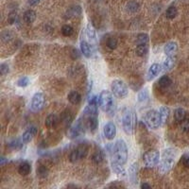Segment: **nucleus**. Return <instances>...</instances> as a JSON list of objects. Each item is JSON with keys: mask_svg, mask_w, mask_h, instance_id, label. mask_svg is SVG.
<instances>
[{"mask_svg": "<svg viewBox=\"0 0 189 189\" xmlns=\"http://www.w3.org/2000/svg\"><path fill=\"white\" fill-rule=\"evenodd\" d=\"M108 151L111 155V163H115L121 166H125L127 164L129 151L124 140H117L115 144L108 147Z\"/></svg>", "mask_w": 189, "mask_h": 189, "instance_id": "1", "label": "nucleus"}, {"mask_svg": "<svg viewBox=\"0 0 189 189\" xmlns=\"http://www.w3.org/2000/svg\"><path fill=\"white\" fill-rule=\"evenodd\" d=\"M137 124V115L133 109H127L122 116V128L126 134L132 135Z\"/></svg>", "mask_w": 189, "mask_h": 189, "instance_id": "2", "label": "nucleus"}, {"mask_svg": "<svg viewBox=\"0 0 189 189\" xmlns=\"http://www.w3.org/2000/svg\"><path fill=\"white\" fill-rule=\"evenodd\" d=\"M99 104L100 109L106 114H112L115 110L114 94L110 91L103 90L99 96Z\"/></svg>", "mask_w": 189, "mask_h": 189, "instance_id": "3", "label": "nucleus"}, {"mask_svg": "<svg viewBox=\"0 0 189 189\" xmlns=\"http://www.w3.org/2000/svg\"><path fill=\"white\" fill-rule=\"evenodd\" d=\"M175 156H176V152L172 149H166L164 151L163 157L159 166L160 171L162 173H166L172 168L175 163Z\"/></svg>", "mask_w": 189, "mask_h": 189, "instance_id": "4", "label": "nucleus"}, {"mask_svg": "<svg viewBox=\"0 0 189 189\" xmlns=\"http://www.w3.org/2000/svg\"><path fill=\"white\" fill-rule=\"evenodd\" d=\"M111 90L115 97H116L117 99H121V100L125 99L129 94L127 85L124 83V81L120 80V79L113 80L112 85H111Z\"/></svg>", "mask_w": 189, "mask_h": 189, "instance_id": "5", "label": "nucleus"}, {"mask_svg": "<svg viewBox=\"0 0 189 189\" xmlns=\"http://www.w3.org/2000/svg\"><path fill=\"white\" fill-rule=\"evenodd\" d=\"M145 123L150 129L156 130L159 127H161V119L159 115V112L155 110H150L146 113L144 117Z\"/></svg>", "mask_w": 189, "mask_h": 189, "instance_id": "6", "label": "nucleus"}, {"mask_svg": "<svg viewBox=\"0 0 189 189\" xmlns=\"http://www.w3.org/2000/svg\"><path fill=\"white\" fill-rule=\"evenodd\" d=\"M44 102H45L44 94L42 92L35 93L30 100V110L32 112L41 111L44 106Z\"/></svg>", "mask_w": 189, "mask_h": 189, "instance_id": "7", "label": "nucleus"}, {"mask_svg": "<svg viewBox=\"0 0 189 189\" xmlns=\"http://www.w3.org/2000/svg\"><path fill=\"white\" fill-rule=\"evenodd\" d=\"M88 147L86 145H80L78 148L74 149L69 154V160L71 163H76L80 159H83L88 154Z\"/></svg>", "mask_w": 189, "mask_h": 189, "instance_id": "8", "label": "nucleus"}, {"mask_svg": "<svg viewBox=\"0 0 189 189\" xmlns=\"http://www.w3.org/2000/svg\"><path fill=\"white\" fill-rule=\"evenodd\" d=\"M143 161L148 167H153L158 165L160 161V153L157 151H149L144 153Z\"/></svg>", "mask_w": 189, "mask_h": 189, "instance_id": "9", "label": "nucleus"}, {"mask_svg": "<svg viewBox=\"0 0 189 189\" xmlns=\"http://www.w3.org/2000/svg\"><path fill=\"white\" fill-rule=\"evenodd\" d=\"M83 132V124L80 119H79L73 126L69 128L68 131V137L71 139L79 137L81 133Z\"/></svg>", "mask_w": 189, "mask_h": 189, "instance_id": "10", "label": "nucleus"}, {"mask_svg": "<svg viewBox=\"0 0 189 189\" xmlns=\"http://www.w3.org/2000/svg\"><path fill=\"white\" fill-rule=\"evenodd\" d=\"M103 134L107 140H113L116 136V126L114 122H107L103 127Z\"/></svg>", "mask_w": 189, "mask_h": 189, "instance_id": "11", "label": "nucleus"}, {"mask_svg": "<svg viewBox=\"0 0 189 189\" xmlns=\"http://www.w3.org/2000/svg\"><path fill=\"white\" fill-rule=\"evenodd\" d=\"M80 50H81V53L83 54V56H85L86 58H91L94 51V45L85 40L80 41Z\"/></svg>", "mask_w": 189, "mask_h": 189, "instance_id": "12", "label": "nucleus"}, {"mask_svg": "<svg viewBox=\"0 0 189 189\" xmlns=\"http://www.w3.org/2000/svg\"><path fill=\"white\" fill-rule=\"evenodd\" d=\"M37 134V128L32 126L30 128H28L27 130H25V132L22 134L21 140H22V143L24 144H28L29 142L34 138V136Z\"/></svg>", "mask_w": 189, "mask_h": 189, "instance_id": "13", "label": "nucleus"}, {"mask_svg": "<svg viewBox=\"0 0 189 189\" xmlns=\"http://www.w3.org/2000/svg\"><path fill=\"white\" fill-rule=\"evenodd\" d=\"M162 71V65H160L159 64H153L150 66L148 73H147V80L151 81L153 79H155L158 74Z\"/></svg>", "mask_w": 189, "mask_h": 189, "instance_id": "14", "label": "nucleus"}, {"mask_svg": "<svg viewBox=\"0 0 189 189\" xmlns=\"http://www.w3.org/2000/svg\"><path fill=\"white\" fill-rule=\"evenodd\" d=\"M129 179L130 181L135 185L138 182V164L133 163L129 168Z\"/></svg>", "mask_w": 189, "mask_h": 189, "instance_id": "15", "label": "nucleus"}, {"mask_svg": "<svg viewBox=\"0 0 189 189\" xmlns=\"http://www.w3.org/2000/svg\"><path fill=\"white\" fill-rule=\"evenodd\" d=\"M178 50V43L176 42H168L166 43L165 47H164V52L166 54V56H173Z\"/></svg>", "mask_w": 189, "mask_h": 189, "instance_id": "16", "label": "nucleus"}, {"mask_svg": "<svg viewBox=\"0 0 189 189\" xmlns=\"http://www.w3.org/2000/svg\"><path fill=\"white\" fill-rule=\"evenodd\" d=\"M158 112H159L160 119H161V126H164L168 120V117L170 115V110L166 106H162V107H160Z\"/></svg>", "mask_w": 189, "mask_h": 189, "instance_id": "17", "label": "nucleus"}, {"mask_svg": "<svg viewBox=\"0 0 189 189\" xmlns=\"http://www.w3.org/2000/svg\"><path fill=\"white\" fill-rule=\"evenodd\" d=\"M86 126L89 129V130L91 132H94L97 130L98 127H99V120H98V116H88L87 118V122H86Z\"/></svg>", "mask_w": 189, "mask_h": 189, "instance_id": "18", "label": "nucleus"}, {"mask_svg": "<svg viewBox=\"0 0 189 189\" xmlns=\"http://www.w3.org/2000/svg\"><path fill=\"white\" fill-rule=\"evenodd\" d=\"M59 121V117L56 114H50L49 115L46 116L44 124L47 128H54L58 125Z\"/></svg>", "mask_w": 189, "mask_h": 189, "instance_id": "19", "label": "nucleus"}, {"mask_svg": "<svg viewBox=\"0 0 189 189\" xmlns=\"http://www.w3.org/2000/svg\"><path fill=\"white\" fill-rule=\"evenodd\" d=\"M99 106L98 105H92V104H88L84 110H83V115L88 116H98L99 115Z\"/></svg>", "mask_w": 189, "mask_h": 189, "instance_id": "20", "label": "nucleus"}, {"mask_svg": "<svg viewBox=\"0 0 189 189\" xmlns=\"http://www.w3.org/2000/svg\"><path fill=\"white\" fill-rule=\"evenodd\" d=\"M67 100L68 101L73 104V105H78L79 104V102L81 101V96L80 94L77 91H71L68 96H67Z\"/></svg>", "mask_w": 189, "mask_h": 189, "instance_id": "21", "label": "nucleus"}, {"mask_svg": "<svg viewBox=\"0 0 189 189\" xmlns=\"http://www.w3.org/2000/svg\"><path fill=\"white\" fill-rule=\"evenodd\" d=\"M174 65H175V58L173 56H167L162 64V70L164 72H168L174 67Z\"/></svg>", "mask_w": 189, "mask_h": 189, "instance_id": "22", "label": "nucleus"}, {"mask_svg": "<svg viewBox=\"0 0 189 189\" xmlns=\"http://www.w3.org/2000/svg\"><path fill=\"white\" fill-rule=\"evenodd\" d=\"M36 19V13L33 10H28L23 14V20L27 24H32Z\"/></svg>", "mask_w": 189, "mask_h": 189, "instance_id": "23", "label": "nucleus"}, {"mask_svg": "<svg viewBox=\"0 0 189 189\" xmlns=\"http://www.w3.org/2000/svg\"><path fill=\"white\" fill-rule=\"evenodd\" d=\"M86 35L88 37V39L90 40L91 43H97V34H96V30H94V27L89 23L86 27Z\"/></svg>", "mask_w": 189, "mask_h": 189, "instance_id": "24", "label": "nucleus"}, {"mask_svg": "<svg viewBox=\"0 0 189 189\" xmlns=\"http://www.w3.org/2000/svg\"><path fill=\"white\" fill-rule=\"evenodd\" d=\"M31 171V166L28 162H23L18 167V172L22 176H28Z\"/></svg>", "mask_w": 189, "mask_h": 189, "instance_id": "25", "label": "nucleus"}, {"mask_svg": "<svg viewBox=\"0 0 189 189\" xmlns=\"http://www.w3.org/2000/svg\"><path fill=\"white\" fill-rule=\"evenodd\" d=\"M62 121H63V123L64 124V126L66 128H70L71 124H72V121H73V115H72V114L69 111L64 112L63 115H62Z\"/></svg>", "mask_w": 189, "mask_h": 189, "instance_id": "26", "label": "nucleus"}, {"mask_svg": "<svg viewBox=\"0 0 189 189\" xmlns=\"http://www.w3.org/2000/svg\"><path fill=\"white\" fill-rule=\"evenodd\" d=\"M80 13H81V9H80L79 6H73V7H71L70 9L67 10L64 17L67 19V18H71V17H74V16H78V15L80 14Z\"/></svg>", "mask_w": 189, "mask_h": 189, "instance_id": "27", "label": "nucleus"}, {"mask_svg": "<svg viewBox=\"0 0 189 189\" xmlns=\"http://www.w3.org/2000/svg\"><path fill=\"white\" fill-rule=\"evenodd\" d=\"M174 118L178 123H181L186 118V112L182 108H178L174 112Z\"/></svg>", "mask_w": 189, "mask_h": 189, "instance_id": "28", "label": "nucleus"}, {"mask_svg": "<svg viewBox=\"0 0 189 189\" xmlns=\"http://www.w3.org/2000/svg\"><path fill=\"white\" fill-rule=\"evenodd\" d=\"M137 100H138L139 103H146L149 100V90H148V88H144L143 90H141L138 93Z\"/></svg>", "mask_w": 189, "mask_h": 189, "instance_id": "29", "label": "nucleus"}, {"mask_svg": "<svg viewBox=\"0 0 189 189\" xmlns=\"http://www.w3.org/2000/svg\"><path fill=\"white\" fill-rule=\"evenodd\" d=\"M103 159H104V154L100 150H97L96 151L94 152V154L92 156V161H93L94 164H96V165L101 164Z\"/></svg>", "mask_w": 189, "mask_h": 189, "instance_id": "30", "label": "nucleus"}, {"mask_svg": "<svg viewBox=\"0 0 189 189\" xmlns=\"http://www.w3.org/2000/svg\"><path fill=\"white\" fill-rule=\"evenodd\" d=\"M140 5L136 1H130L126 5V11L130 13H135L139 11Z\"/></svg>", "mask_w": 189, "mask_h": 189, "instance_id": "31", "label": "nucleus"}, {"mask_svg": "<svg viewBox=\"0 0 189 189\" xmlns=\"http://www.w3.org/2000/svg\"><path fill=\"white\" fill-rule=\"evenodd\" d=\"M136 55L139 57H144L149 52V47L148 44H137L136 49H135Z\"/></svg>", "mask_w": 189, "mask_h": 189, "instance_id": "32", "label": "nucleus"}, {"mask_svg": "<svg viewBox=\"0 0 189 189\" xmlns=\"http://www.w3.org/2000/svg\"><path fill=\"white\" fill-rule=\"evenodd\" d=\"M171 83H172V80H171V79L168 76H163V77H161L160 79H159V81H158L159 86L161 88H163V89L168 88L171 85Z\"/></svg>", "mask_w": 189, "mask_h": 189, "instance_id": "33", "label": "nucleus"}, {"mask_svg": "<svg viewBox=\"0 0 189 189\" xmlns=\"http://www.w3.org/2000/svg\"><path fill=\"white\" fill-rule=\"evenodd\" d=\"M150 41V36L147 33H140L136 38L137 44H148Z\"/></svg>", "mask_w": 189, "mask_h": 189, "instance_id": "34", "label": "nucleus"}, {"mask_svg": "<svg viewBox=\"0 0 189 189\" xmlns=\"http://www.w3.org/2000/svg\"><path fill=\"white\" fill-rule=\"evenodd\" d=\"M178 14V10L176 7L174 6H170L169 8H167V10L166 11V17L167 19H174Z\"/></svg>", "mask_w": 189, "mask_h": 189, "instance_id": "35", "label": "nucleus"}, {"mask_svg": "<svg viewBox=\"0 0 189 189\" xmlns=\"http://www.w3.org/2000/svg\"><path fill=\"white\" fill-rule=\"evenodd\" d=\"M36 172H37V175L40 178H45L47 175H49V169H47V167L45 166H43V165H40L37 167Z\"/></svg>", "mask_w": 189, "mask_h": 189, "instance_id": "36", "label": "nucleus"}, {"mask_svg": "<svg viewBox=\"0 0 189 189\" xmlns=\"http://www.w3.org/2000/svg\"><path fill=\"white\" fill-rule=\"evenodd\" d=\"M111 166H112V168H113V171L118 175H124L125 174V169H124V166H121V165H118V164H115V163H111Z\"/></svg>", "mask_w": 189, "mask_h": 189, "instance_id": "37", "label": "nucleus"}, {"mask_svg": "<svg viewBox=\"0 0 189 189\" xmlns=\"http://www.w3.org/2000/svg\"><path fill=\"white\" fill-rule=\"evenodd\" d=\"M74 32V29L71 26L69 25H64L63 28H62V33L64 36H66V37H69L73 34Z\"/></svg>", "mask_w": 189, "mask_h": 189, "instance_id": "38", "label": "nucleus"}, {"mask_svg": "<svg viewBox=\"0 0 189 189\" xmlns=\"http://www.w3.org/2000/svg\"><path fill=\"white\" fill-rule=\"evenodd\" d=\"M1 40L3 43H9L13 40V33L9 30L3 31L1 34Z\"/></svg>", "mask_w": 189, "mask_h": 189, "instance_id": "39", "label": "nucleus"}, {"mask_svg": "<svg viewBox=\"0 0 189 189\" xmlns=\"http://www.w3.org/2000/svg\"><path fill=\"white\" fill-rule=\"evenodd\" d=\"M29 84V79L28 77H21L20 79H18V80L16 81V85L19 87H27Z\"/></svg>", "mask_w": 189, "mask_h": 189, "instance_id": "40", "label": "nucleus"}, {"mask_svg": "<svg viewBox=\"0 0 189 189\" xmlns=\"http://www.w3.org/2000/svg\"><path fill=\"white\" fill-rule=\"evenodd\" d=\"M180 128L181 130L184 133H188L189 132V118H185L183 121H181L180 123Z\"/></svg>", "mask_w": 189, "mask_h": 189, "instance_id": "41", "label": "nucleus"}, {"mask_svg": "<svg viewBox=\"0 0 189 189\" xmlns=\"http://www.w3.org/2000/svg\"><path fill=\"white\" fill-rule=\"evenodd\" d=\"M107 46L109 47L110 49L114 50L117 47V40L114 37H111L107 40Z\"/></svg>", "mask_w": 189, "mask_h": 189, "instance_id": "42", "label": "nucleus"}, {"mask_svg": "<svg viewBox=\"0 0 189 189\" xmlns=\"http://www.w3.org/2000/svg\"><path fill=\"white\" fill-rule=\"evenodd\" d=\"M17 13L16 12H12V13H10V14H9V16H8V21H9V23L11 24V25H13V24H14L15 22H16V20H17Z\"/></svg>", "mask_w": 189, "mask_h": 189, "instance_id": "43", "label": "nucleus"}, {"mask_svg": "<svg viewBox=\"0 0 189 189\" xmlns=\"http://www.w3.org/2000/svg\"><path fill=\"white\" fill-rule=\"evenodd\" d=\"M10 72V67L7 64H1L0 65V73H1L2 76H5L7 75L8 73Z\"/></svg>", "mask_w": 189, "mask_h": 189, "instance_id": "44", "label": "nucleus"}, {"mask_svg": "<svg viewBox=\"0 0 189 189\" xmlns=\"http://www.w3.org/2000/svg\"><path fill=\"white\" fill-rule=\"evenodd\" d=\"M80 66H79V65H76V66H72L70 69H69V72H68V74L71 76V77H75L76 75H78L79 73V68Z\"/></svg>", "mask_w": 189, "mask_h": 189, "instance_id": "45", "label": "nucleus"}, {"mask_svg": "<svg viewBox=\"0 0 189 189\" xmlns=\"http://www.w3.org/2000/svg\"><path fill=\"white\" fill-rule=\"evenodd\" d=\"M70 55H71V58H72L73 60H75V61L80 58V53H79V51L78 49H72Z\"/></svg>", "mask_w": 189, "mask_h": 189, "instance_id": "46", "label": "nucleus"}, {"mask_svg": "<svg viewBox=\"0 0 189 189\" xmlns=\"http://www.w3.org/2000/svg\"><path fill=\"white\" fill-rule=\"evenodd\" d=\"M89 104H92V105H100L99 104V97L98 96H93L90 98L89 100Z\"/></svg>", "mask_w": 189, "mask_h": 189, "instance_id": "47", "label": "nucleus"}, {"mask_svg": "<svg viewBox=\"0 0 189 189\" xmlns=\"http://www.w3.org/2000/svg\"><path fill=\"white\" fill-rule=\"evenodd\" d=\"M181 163H182V165H183L185 167H188V168H189V155H184V156L181 158Z\"/></svg>", "mask_w": 189, "mask_h": 189, "instance_id": "48", "label": "nucleus"}, {"mask_svg": "<svg viewBox=\"0 0 189 189\" xmlns=\"http://www.w3.org/2000/svg\"><path fill=\"white\" fill-rule=\"evenodd\" d=\"M141 188L142 189H151V185L149 184L148 182H143L141 184Z\"/></svg>", "mask_w": 189, "mask_h": 189, "instance_id": "49", "label": "nucleus"}, {"mask_svg": "<svg viewBox=\"0 0 189 189\" xmlns=\"http://www.w3.org/2000/svg\"><path fill=\"white\" fill-rule=\"evenodd\" d=\"M108 186H109V187H121V186H123V187H124V185H123L122 183H119V184H117V183H116V181H114V182L110 183V184H109Z\"/></svg>", "mask_w": 189, "mask_h": 189, "instance_id": "50", "label": "nucleus"}, {"mask_svg": "<svg viewBox=\"0 0 189 189\" xmlns=\"http://www.w3.org/2000/svg\"><path fill=\"white\" fill-rule=\"evenodd\" d=\"M40 2V0H28V4L30 6H35Z\"/></svg>", "mask_w": 189, "mask_h": 189, "instance_id": "51", "label": "nucleus"}, {"mask_svg": "<svg viewBox=\"0 0 189 189\" xmlns=\"http://www.w3.org/2000/svg\"><path fill=\"white\" fill-rule=\"evenodd\" d=\"M5 161H6V160H5V158H4V157H2V158H1V166H4Z\"/></svg>", "mask_w": 189, "mask_h": 189, "instance_id": "52", "label": "nucleus"}]
</instances>
